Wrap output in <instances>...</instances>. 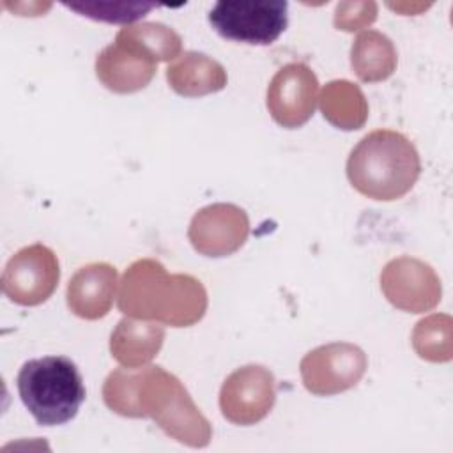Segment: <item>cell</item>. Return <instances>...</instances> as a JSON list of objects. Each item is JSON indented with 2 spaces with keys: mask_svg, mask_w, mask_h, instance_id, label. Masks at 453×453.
<instances>
[{
  "mask_svg": "<svg viewBox=\"0 0 453 453\" xmlns=\"http://www.w3.org/2000/svg\"><path fill=\"white\" fill-rule=\"evenodd\" d=\"M319 81L304 64L281 67L267 88V108L285 127L303 126L315 110Z\"/></svg>",
  "mask_w": 453,
  "mask_h": 453,
  "instance_id": "6",
  "label": "cell"
},
{
  "mask_svg": "<svg viewBox=\"0 0 453 453\" xmlns=\"http://www.w3.org/2000/svg\"><path fill=\"white\" fill-rule=\"evenodd\" d=\"M117 37L143 50L156 62L170 60L180 51L179 34L161 23H142L126 27L117 34Z\"/></svg>",
  "mask_w": 453,
  "mask_h": 453,
  "instance_id": "13",
  "label": "cell"
},
{
  "mask_svg": "<svg viewBox=\"0 0 453 453\" xmlns=\"http://www.w3.org/2000/svg\"><path fill=\"white\" fill-rule=\"evenodd\" d=\"M117 285V271L108 264L81 267L67 287L69 308L83 319H99L108 313Z\"/></svg>",
  "mask_w": 453,
  "mask_h": 453,
  "instance_id": "10",
  "label": "cell"
},
{
  "mask_svg": "<svg viewBox=\"0 0 453 453\" xmlns=\"http://www.w3.org/2000/svg\"><path fill=\"white\" fill-rule=\"evenodd\" d=\"M352 53L365 55V57L370 55V58L352 62L357 76L365 81L384 80L393 73V67H395L393 44L386 35L375 30L359 34L352 46Z\"/></svg>",
  "mask_w": 453,
  "mask_h": 453,
  "instance_id": "12",
  "label": "cell"
},
{
  "mask_svg": "<svg viewBox=\"0 0 453 453\" xmlns=\"http://www.w3.org/2000/svg\"><path fill=\"white\" fill-rule=\"evenodd\" d=\"M166 78L172 88L182 96H203L221 90L226 83L225 69L203 53L189 51L170 65Z\"/></svg>",
  "mask_w": 453,
  "mask_h": 453,
  "instance_id": "11",
  "label": "cell"
},
{
  "mask_svg": "<svg viewBox=\"0 0 453 453\" xmlns=\"http://www.w3.org/2000/svg\"><path fill=\"white\" fill-rule=\"evenodd\" d=\"M203 219H207L212 226L196 221L193 218L191 228H189V239L193 246L209 255V257H221L235 251L246 239L248 234V219L230 225L225 228V225L237 219L244 211L234 207V205H212L198 212Z\"/></svg>",
  "mask_w": 453,
  "mask_h": 453,
  "instance_id": "9",
  "label": "cell"
},
{
  "mask_svg": "<svg viewBox=\"0 0 453 453\" xmlns=\"http://www.w3.org/2000/svg\"><path fill=\"white\" fill-rule=\"evenodd\" d=\"M366 359L361 349L350 343L319 347L301 361V375L308 391L334 395L352 388L365 373Z\"/></svg>",
  "mask_w": 453,
  "mask_h": 453,
  "instance_id": "5",
  "label": "cell"
},
{
  "mask_svg": "<svg viewBox=\"0 0 453 453\" xmlns=\"http://www.w3.org/2000/svg\"><path fill=\"white\" fill-rule=\"evenodd\" d=\"M64 7L78 12L80 16H87L96 21L106 23H133L142 19L157 4L149 2H64Z\"/></svg>",
  "mask_w": 453,
  "mask_h": 453,
  "instance_id": "14",
  "label": "cell"
},
{
  "mask_svg": "<svg viewBox=\"0 0 453 453\" xmlns=\"http://www.w3.org/2000/svg\"><path fill=\"white\" fill-rule=\"evenodd\" d=\"M209 23L225 39L267 46L285 32L288 4L285 0L218 2L209 11Z\"/></svg>",
  "mask_w": 453,
  "mask_h": 453,
  "instance_id": "3",
  "label": "cell"
},
{
  "mask_svg": "<svg viewBox=\"0 0 453 453\" xmlns=\"http://www.w3.org/2000/svg\"><path fill=\"white\" fill-rule=\"evenodd\" d=\"M58 274L55 253L42 244H34L19 250L7 262L2 274V290L12 303L35 306L53 294Z\"/></svg>",
  "mask_w": 453,
  "mask_h": 453,
  "instance_id": "4",
  "label": "cell"
},
{
  "mask_svg": "<svg viewBox=\"0 0 453 453\" xmlns=\"http://www.w3.org/2000/svg\"><path fill=\"white\" fill-rule=\"evenodd\" d=\"M23 405L41 426L71 421L85 402V386L74 361L44 356L27 361L16 377Z\"/></svg>",
  "mask_w": 453,
  "mask_h": 453,
  "instance_id": "2",
  "label": "cell"
},
{
  "mask_svg": "<svg viewBox=\"0 0 453 453\" xmlns=\"http://www.w3.org/2000/svg\"><path fill=\"white\" fill-rule=\"evenodd\" d=\"M421 165L414 145L400 133L379 129L350 152L347 177L368 198L396 200L416 182Z\"/></svg>",
  "mask_w": 453,
  "mask_h": 453,
  "instance_id": "1",
  "label": "cell"
},
{
  "mask_svg": "<svg viewBox=\"0 0 453 453\" xmlns=\"http://www.w3.org/2000/svg\"><path fill=\"white\" fill-rule=\"evenodd\" d=\"M97 78L115 92H134L143 88L156 73V60L143 50L115 39L104 48L96 62Z\"/></svg>",
  "mask_w": 453,
  "mask_h": 453,
  "instance_id": "8",
  "label": "cell"
},
{
  "mask_svg": "<svg viewBox=\"0 0 453 453\" xmlns=\"http://www.w3.org/2000/svg\"><path fill=\"white\" fill-rule=\"evenodd\" d=\"M274 402L273 373L262 366H244L234 372L221 388L219 405L225 418L235 423L262 419Z\"/></svg>",
  "mask_w": 453,
  "mask_h": 453,
  "instance_id": "7",
  "label": "cell"
}]
</instances>
